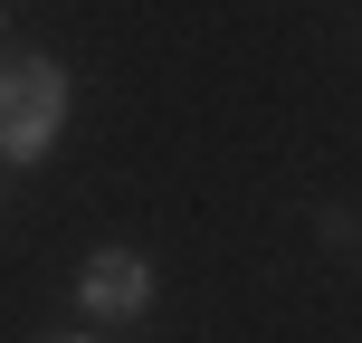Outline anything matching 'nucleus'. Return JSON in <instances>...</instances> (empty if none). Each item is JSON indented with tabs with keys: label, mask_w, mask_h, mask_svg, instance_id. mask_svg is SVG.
Wrapping results in <instances>:
<instances>
[{
	"label": "nucleus",
	"mask_w": 362,
	"mask_h": 343,
	"mask_svg": "<svg viewBox=\"0 0 362 343\" xmlns=\"http://www.w3.org/2000/svg\"><path fill=\"white\" fill-rule=\"evenodd\" d=\"M57 115H67V76L48 57H0V153L38 163L57 144Z\"/></svg>",
	"instance_id": "obj_1"
},
{
	"label": "nucleus",
	"mask_w": 362,
	"mask_h": 343,
	"mask_svg": "<svg viewBox=\"0 0 362 343\" xmlns=\"http://www.w3.org/2000/svg\"><path fill=\"white\" fill-rule=\"evenodd\" d=\"M76 296H86L95 315H134V306L153 296V267H144L134 248H95V257H86V277H76Z\"/></svg>",
	"instance_id": "obj_2"
}]
</instances>
